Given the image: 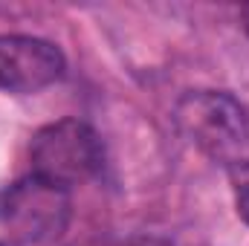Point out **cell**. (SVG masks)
Wrapping results in <instances>:
<instances>
[{"label":"cell","mask_w":249,"mask_h":246,"mask_svg":"<svg viewBox=\"0 0 249 246\" xmlns=\"http://www.w3.org/2000/svg\"><path fill=\"white\" fill-rule=\"evenodd\" d=\"M180 133L229 171L249 165V107L220 90H191L174 107Z\"/></svg>","instance_id":"6da1fadb"},{"label":"cell","mask_w":249,"mask_h":246,"mask_svg":"<svg viewBox=\"0 0 249 246\" xmlns=\"http://www.w3.org/2000/svg\"><path fill=\"white\" fill-rule=\"evenodd\" d=\"M70 223V188L29 174L0 194V232L6 244L38 246L61 238Z\"/></svg>","instance_id":"7a4b0ae2"},{"label":"cell","mask_w":249,"mask_h":246,"mask_svg":"<svg viewBox=\"0 0 249 246\" xmlns=\"http://www.w3.org/2000/svg\"><path fill=\"white\" fill-rule=\"evenodd\" d=\"M29 157H32V174L61 188H70L102 171L105 145L87 122L61 119L35 133Z\"/></svg>","instance_id":"3957f363"},{"label":"cell","mask_w":249,"mask_h":246,"mask_svg":"<svg viewBox=\"0 0 249 246\" xmlns=\"http://www.w3.org/2000/svg\"><path fill=\"white\" fill-rule=\"evenodd\" d=\"M67 70L64 53L32 35H0V90L38 93L55 84Z\"/></svg>","instance_id":"277c9868"},{"label":"cell","mask_w":249,"mask_h":246,"mask_svg":"<svg viewBox=\"0 0 249 246\" xmlns=\"http://www.w3.org/2000/svg\"><path fill=\"white\" fill-rule=\"evenodd\" d=\"M229 177H232V191H235L238 214L247 220V226H249V165H244V168H232Z\"/></svg>","instance_id":"5b68a950"},{"label":"cell","mask_w":249,"mask_h":246,"mask_svg":"<svg viewBox=\"0 0 249 246\" xmlns=\"http://www.w3.org/2000/svg\"><path fill=\"white\" fill-rule=\"evenodd\" d=\"M0 246H12V244H6V241H0Z\"/></svg>","instance_id":"8992f818"}]
</instances>
